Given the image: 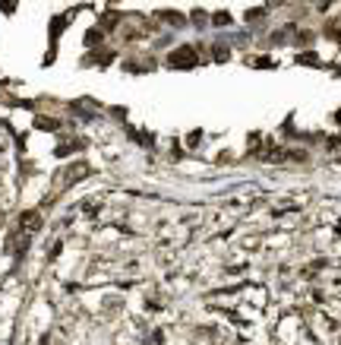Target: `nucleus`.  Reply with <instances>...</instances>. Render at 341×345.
<instances>
[{"label":"nucleus","instance_id":"1","mask_svg":"<svg viewBox=\"0 0 341 345\" xmlns=\"http://www.w3.org/2000/svg\"><path fill=\"white\" fill-rule=\"evenodd\" d=\"M174 61H177V64H193V51H180Z\"/></svg>","mask_w":341,"mask_h":345}]
</instances>
